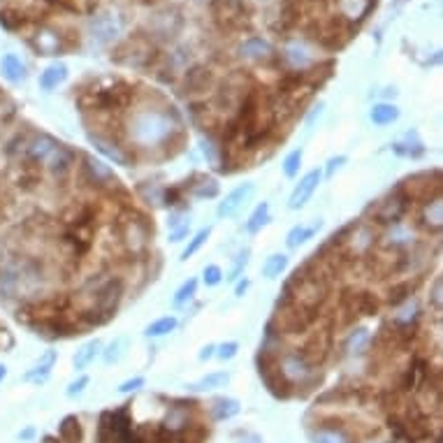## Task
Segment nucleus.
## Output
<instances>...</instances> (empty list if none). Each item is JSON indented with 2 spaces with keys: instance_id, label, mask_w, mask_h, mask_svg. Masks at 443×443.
Returning a JSON list of instances; mask_svg holds the SVG:
<instances>
[{
  "instance_id": "obj_1",
  "label": "nucleus",
  "mask_w": 443,
  "mask_h": 443,
  "mask_svg": "<svg viewBox=\"0 0 443 443\" xmlns=\"http://www.w3.org/2000/svg\"><path fill=\"white\" fill-rule=\"evenodd\" d=\"M175 137H182V121L172 107L137 109L128 121V140L137 149H168Z\"/></svg>"
},
{
  "instance_id": "obj_2",
  "label": "nucleus",
  "mask_w": 443,
  "mask_h": 443,
  "mask_svg": "<svg viewBox=\"0 0 443 443\" xmlns=\"http://www.w3.org/2000/svg\"><path fill=\"white\" fill-rule=\"evenodd\" d=\"M121 297H123V279H119V276H109V279L100 281L98 286H93L91 309L81 316L86 318L88 325L107 323L109 318L116 316V309H119V304H121Z\"/></svg>"
},
{
  "instance_id": "obj_3",
  "label": "nucleus",
  "mask_w": 443,
  "mask_h": 443,
  "mask_svg": "<svg viewBox=\"0 0 443 443\" xmlns=\"http://www.w3.org/2000/svg\"><path fill=\"white\" fill-rule=\"evenodd\" d=\"M341 248L348 258H364L376 244V230L369 223H353L341 230Z\"/></svg>"
},
{
  "instance_id": "obj_4",
  "label": "nucleus",
  "mask_w": 443,
  "mask_h": 443,
  "mask_svg": "<svg viewBox=\"0 0 443 443\" xmlns=\"http://www.w3.org/2000/svg\"><path fill=\"white\" fill-rule=\"evenodd\" d=\"M276 367H279L281 376L286 378L290 385L304 383V380H309L316 373V367L311 364L300 351H288L283 353V355H279L276 357Z\"/></svg>"
},
{
  "instance_id": "obj_5",
  "label": "nucleus",
  "mask_w": 443,
  "mask_h": 443,
  "mask_svg": "<svg viewBox=\"0 0 443 443\" xmlns=\"http://www.w3.org/2000/svg\"><path fill=\"white\" fill-rule=\"evenodd\" d=\"M408 204L411 202H408L406 195L399 191V186H397L390 195L378 202L376 211H373V220H376V223H383V225L401 223V218H404L406 211H408Z\"/></svg>"
},
{
  "instance_id": "obj_6",
  "label": "nucleus",
  "mask_w": 443,
  "mask_h": 443,
  "mask_svg": "<svg viewBox=\"0 0 443 443\" xmlns=\"http://www.w3.org/2000/svg\"><path fill=\"white\" fill-rule=\"evenodd\" d=\"M81 177L88 184H93L95 188H112V186L119 184L114 170L95 156H81Z\"/></svg>"
},
{
  "instance_id": "obj_7",
  "label": "nucleus",
  "mask_w": 443,
  "mask_h": 443,
  "mask_svg": "<svg viewBox=\"0 0 443 443\" xmlns=\"http://www.w3.org/2000/svg\"><path fill=\"white\" fill-rule=\"evenodd\" d=\"M61 147L58 140H54L51 135H33L29 140H24V158L26 163H33V165H47L49 163V158L56 154Z\"/></svg>"
},
{
  "instance_id": "obj_8",
  "label": "nucleus",
  "mask_w": 443,
  "mask_h": 443,
  "mask_svg": "<svg viewBox=\"0 0 443 443\" xmlns=\"http://www.w3.org/2000/svg\"><path fill=\"white\" fill-rule=\"evenodd\" d=\"M321 182H323V170H321V168L307 172V175H304V177L300 179V184H297L295 188H293V193H290L288 209H290V211L302 209V207L307 204L311 198H314V193L318 191V186H321Z\"/></svg>"
},
{
  "instance_id": "obj_9",
  "label": "nucleus",
  "mask_w": 443,
  "mask_h": 443,
  "mask_svg": "<svg viewBox=\"0 0 443 443\" xmlns=\"http://www.w3.org/2000/svg\"><path fill=\"white\" fill-rule=\"evenodd\" d=\"M121 31H123L121 19L116 15H109V12H105V15H95L91 19V33L98 45L114 42V40L121 35Z\"/></svg>"
},
{
  "instance_id": "obj_10",
  "label": "nucleus",
  "mask_w": 443,
  "mask_h": 443,
  "mask_svg": "<svg viewBox=\"0 0 443 443\" xmlns=\"http://www.w3.org/2000/svg\"><path fill=\"white\" fill-rule=\"evenodd\" d=\"M253 193H255V184L251 182H246V184H241L237 186L234 191H230L227 195L223 198V202H218V209L216 214L220 218H232L234 214H237L241 207H244L248 200L253 198Z\"/></svg>"
},
{
  "instance_id": "obj_11",
  "label": "nucleus",
  "mask_w": 443,
  "mask_h": 443,
  "mask_svg": "<svg viewBox=\"0 0 443 443\" xmlns=\"http://www.w3.org/2000/svg\"><path fill=\"white\" fill-rule=\"evenodd\" d=\"M121 239L123 244L128 246V251L133 253H140L147 248V241H149V225L144 223V218H137V220H126V223L121 225Z\"/></svg>"
},
{
  "instance_id": "obj_12",
  "label": "nucleus",
  "mask_w": 443,
  "mask_h": 443,
  "mask_svg": "<svg viewBox=\"0 0 443 443\" xmlns=\"http://www.w3.org/2000/svg\"><path fill=\"white\" fill-rule=\"evenodd\" d=\"M88 142L93 144L95 151H100L102 156L109 158V161H114L116 165H123V168H128L130 165V156L123 151V147L116 140L107 135H100V133H88Z\"/></svg>"
},
{
  "instance_id": "obj_13",
  "label": "nucleus",
  "mask_w": 443,
  "mask_h": 443,
  "mask_svg": "<svg viewBox=\"0 0 443 443\" xmlns=\"http://www.w3.org/2000/svg\"><path fill=\"white\" fill-rule=\"evenodd\" d=\"M332 425L323 422L316 432H311V441L314 443H355L348 429L341 425V420H330Z\"/></svg>"
},
{
  "instance_id": "obj_14",
  "label": "nucleus",
  "mask_w": 443,
  "mask_h": 443,
  "mask_svg": "<svg viewBox=\"0 0 443 443\" xmlns=\"http://www.w3.org/2000/svg\"><path fill=\"white\" fill-rule=\"evenodd\" d=\"M323 227V220L321 218H316V223H311V225H293L290 227V232L286 234V246L290 248V251H295V248H300L307 244L309 239H314V234L321 230Z\"/></svg>"
},
{
  "instance_id": "obj_15",
  "label": "nucleus",
  "mask_w": 443,
  "mask_h": 443,
  "mask_svg": "<svg viewBox=\"0 0 443 443\" xmlns=\"http://www.w3.org/2000/svg\"><path fill=\"white\" fill-rule=\"evenodd\" d=\"M346 302H348V311L355 316H376L378 314V302L371 293H353Z\"/></svg>"
},
{
  "instance_id": "obj_16",
  "label": "nucleus",
  "mask_w": 443,
  "mask_h": 443,
  "mask_svg": "<svg viewBox=\"0 0 443 443\" xmlns=\"http://www.w3.org/2000/svg\"><path fill=\"white\" fill-rule=\"evenodd\" d=\"M232 373L230 371H211L207 373V376L198 378L195 383L188 385L191 392H211V390H218V387H225L227 383H230Z\"/></svg>"
},
{
  "instance_id": "obj_17",
  "label": "nucleus",
  "mask_w": 443,
  "mask_h": 443,
  "mask_svg": "<svg viewBox=\"0 0 443 443\" xmlns=\"http://www.w3.org/2000/svg\"><path fill=\"white\" fill-rule=\"evenodd\" d=\"M100 351H102V341H100V339H91V341L81 344L79 348H77V353H74V357H72L74 369H77V371H84L86 367L91 364L93 360L100 355Z\"/></svg>"
},
{
  "instance_id": "obj_18",
  "label": "nucleus",
  "mask_w": 443,
  "mask_h": 443,
  "mask_svg": "<svg viewBox=\"0 0 443 443\" xmlns=\"http://www.w3.org/2000/svg\"><path fill=\"white\" fill-rule=\"evenodd\" d=\"M0 72H3V77L12 81V84H19V81L26 79V65L22 63V58H19L17 54H5V56L0 58Z\"/></svg>"
},
{
  "instance_id": "obj_19",
  "label": "nucleus",
  "mask_w": 443,
  "mask_h": 443,
  "mask_svg": "<svg viewBox=\"0 0 443 443\" xmlns=\"http://www.w3.org/2000/svg\"><path fill=\"white\" fill-rule=\"evenodd\" d=\"M283 58L288 61L290 67H295V70H304L311 61H314V56H311L309 47L304 42H290L286 47V51H283Z\"/></svg>"
},
{
  "instance_id": "obj_20",
  "label": "nucleus",
  "mask_w": 443,
  "mask_h": 443,
  "mask_svg": "<svg viewBox=\"0 0 443 443\" xmlns=\"http://www.w3.org/2000/svg\"><path fill=\"white\" fill-rule=\"evenodd\" d=\"M65 79H67V65L51 63L40 74V88H42V91H54V88H58Z\"/></svg>"
},
{
  "instance_id": "obj_21",
  "label": "nucleus",
  "mask_w": 443,
  "mask_h": 443,
  "mask_svg": "<svg viewBox=\"0 0 443 443\" xmlns=\"http://www.w3.org/2000/svg\"><path fill=\"white\" fill-rule=\"evenodd\" d=\"M211 72L207 67H193L186 74V93H204L211 88Z\"/></svg>"
},
{
  "instance_id": "obj_22",
  "label": "nucleus",
  "mask_w": 443,
  "mask_h": 443,
  "mask_svg": "<svg viewBox=\"0 0 443 443\" xmlns=\"http://www.w3.org/2000/svg\"><path fill=\"white\" fill-rule=\"evenodd\" d=\"M33 45H35V49L42 54V56H58V51H61V38H58V33L51 29L40 31Z\"/></svg>"
},
{
  "instance_id": "obj_23",
  "label": "nucleus",
  "mask_w": 443,
  "mask_h": 443,
  "mask_svg": "<svg viewBox=\"0 0 443 443\" xmlns=\"http://www.w3.org/2000/svg\"><path fill=\"white\" fill-rule=\"evenodd\" d=\"M392 151L397 156H404V158H420L422 154H425V147H422V142L418 140V135L415 133H406L399 142L392 144Z\"/></svg>"
},
{
  "instance_id": "obj_24",
  "label": "nucleus",
  "mask_w": 443,
  "mask_h": 443,
  "mask_svg": "<svg viewBox=\"0 0 443 443\" xmlns=\"http://www.w3.org/2000/svg\"><path fill=\"white\" fill-rule=\"evenodd\" d=\"M383 239H385L387 248L399 251V248H406L408 244H413V232L408 230L404 223H394V225H390V230H387Z\"/></svg>"
},
{
  "instance_id": "obj_25",
  "label": "nucleus",
  "mask_w": 443,
  "mask_h": 443,
  "mask_svg": "<svg viewBox=\"0 0 443 443\" xmlns=\"http://www.w3.org/2000/svg\"><path fill=\"white\" fill-rule=\"evenodd\" d=\"M369 119L373 126H390V123L399 119V109L392 102H376L369 112Z\"/></svg>"
},
{
  "instance_id": "obj_26",
  "label": "nucleus",
  "mask_w": 443,
  "mask_h": 443,
  "mask_svg": "<svg viewBox=\"0 0 443 443\" xmlns=\"http://www.w3.org/2000/svg\"><path fill=\"white\" fill-rule=\"evenodd\" d=\"M422 223H425L429 230L439 232L441 225H443V202L441 198H434L429 200V202H425V207H422Z\"/></svg>"
},
{
  "instance_id": "obj_27",
  "label": "nucleus",
  "mask_w": 443,
  "mask_h": 443,
  "mask_svg": "<svg viewBox=\"0 0 443 443\" xmlns=\"http://www.w3.org/2000/svg\"><path fill=\"white\" fill-rule=\"evenodd\" d=\"M81 422L77 415H65L63 420H61L58 425V439L63 443H81Z\"/></svg>"
},
{
  "instance_id": "obj_28",
  "label": "nucleus",
  "mask_w": 443,
  "mask_h": 443,
  "mask_svg": "<svg viewBox=\"0 0 443 443\" xmlns=\"http://www.w3.org/2000/svg\"><path fill=\"white\" fill-rule=\"evenodd\" d=\"M239 51H241V56L248 58V61H262L272 54V45L262 38H248L246 42L241 45Z\"/></svg>"
},
{
  "instance_id": "obj_29",
  "label": "nucleus",
  "mask_w": 443,
  "mask_h": 443,
  "mask_svg": "<svg viewBox=\"0 0 443 443\" xmlns=\"http://www.w3.org/2000/svg\"><path fill=\"white\" fill-rule=\"evenodd\" d=\"M54 362H56V353L49 351L47 355L40 360V362L33 367V369L26 371V380H31V383H45L47 378L51 376V369H54Z\"/></svg>"
},
{
  "instance_id": "obj_30",
  "label": "nucleus",
  "mask_w": 443,
  "mask_h": 443,
  "mask_svg": "<svg viewBox=\"0 0 443 443\" xmlns=\"http://www.w3.org/2000/svg\"><path fill=\"white\" fill-rule=\"evenodd\" d=\"M373 0H339V12L351 22H360L371 10Z\"/></svg>"
},
{
  "instance_id": "obj_31",
  "label": "nucleus",
  "mask_w": 443,
  "mask_h": 443,
  "mask_svg": "<svg viewBox=\"0 0 443 443\" xmlns=\"http://www.w3.org/2000/svg\"><path fill=\"white\" fill-rule=\"evenodd\" d=\"M239 401L237 399H232V397H220L214 401V406H211V418L214 420H230L234 418V415L239 413Z\"/></svg>"
},
{
  "instance_id": "obj_32",
  "label": "nucleus",
  "mask_w": 443,
  "mask_h": 443,
  "mask_svg": "<svg viewBox=\"0 0 443 443\" xmlns=\"http://www.w3.org/2000/svg\"><path fill=\"white\" fill-rule=\"evenodd\" d=\"M269 218H272V209H269V202L258 204V207H255V211L246 220V232L248 234H258L262 227L269 223Z\"/></svg>"
},
{
  "instance_id": "obj_33",
  "label": "nucleus",
  "mask_w": 443,
  "mask_h": 443,
  "mask_svg": "<svg viewBox=\"0 0 443 443\" xmlns=\"http://www.w3.org/2000/svg\"><path fill=\"white\" fill-rule=\"evenodd\" d=\"M179 325V318L177 316H163L154 321L151 325H147V330H144V337L149 339H158V337H165L170 335V332H175Z\"/></svg>"
},
{
  "instance_id": "obj_34",
  "label": "nucleus",
  "mask_w": 443,
  "mask_h": 443,
  "mask_svg": "<svg viewBox=\"0 0 443 443\" xmlns=\"http://www.w3.org/2000/svg\"><path fill=\"white\" fill-rule=\"evenodd\" d=\"M288 269V255L286 253H272L262 265V276L265 279H276Z\"/></svg>"
},
{
  "instance_id": "obj_35",
  "label": "nucleus",
  "mask_w": 443,
  "mask_h": 443,
  "mask_svg": "<svg viewBox=\"0 0 443 443\" xmlns=\"http://www.w3.org/2000/svg\"><path fill=\"white\" fill-rule=\"evenodd\" d=\"M209 237H211V225H207V227H202L200 232H195V234L191 237L188 246H186L184 251H182V258H179V260H182V262L191 260L193 255H195V253L200 251V248H202V246L207 244V241H209Z\"/></svg>"
},
{
  "instance_id": "obj_36",
  "label": "nucleus",
  "mask_w": 443,
  "mask_h": 443,
  "mask_svg": "<svg viewBox=\"0 0 443 443\" xmlns=\"http://www.w3.org/2000/svg\"><path fill=\"white\" fill-rule=\"evenodd\" d=\"M126 348H128V339L126 337H116L114 341H109L105 346V351H100L105 364H116V362H119V360L126 355Z\"/></svg>"
},
{
  "instance_id": "obj_37",
  "label": "nucleus",
  "mask_w": 443,
  "mask_h": 443,
  "mask_svg": "<svg viewBox=\"0 0 443 443\" xmlns=\"http://www.w3.org/2000/svg\"><path fill=\"white\" fill-rule=\"evenodd\" d=\"M367 344H369V330L357 328V330H353L348 337H346L344 351L346 353H362L367 348Z\"/></svg>"
},
{
  "instance_id": "obj_38",
  "label": "nucleus",
  "mask_w": 443,
  "mask_h": 443,
  "mask_svg": "<svg viewBox=\"0 0 443 443\" xmlns=\"http://www.w3.org/2000/svg\"><path fill=\"white\" fill-rule=\"evenodd\" d=\"M411 293H413L411 281L394 283L390 288V293H387V304H390V307H399V304H404L406 300H411Z\"/></svg>"
},
{
  "instance_id": "obj_39",
  "label": "nucleus",
  "mask_w": 443,
  "mask_h": 443,
  "mask_svg": "<svg viewBox=\"0 0 443 443\" xmlns=\"http://www.w3.org/2000/svg\"><path fill=\"white\" fill-rule=\"evenodd\" d=\"M200 149H202L207 163H209L211 168L220 170V156H223V147H218L211 137H202V140H200Z\"/></svg>"
},
{
  "instance_id": "obj_40",
  "label": "nucleus",
  "mask_w": 443,
  "mask_h": 443,
  "mask_svg": "<svg viewBox=\"0 0 443 443\" xmlns=\"http://www.w3.org/2000/svg\"><path fill=\"white\" fill-rule=\"evenodd\" d=\"M302 161H304V151L302 149H295V151H290V154L283 158V175H286L288 179H295L297 175H300V170H302Z\"/></svg>"
},
{
  "instance_id": "obj_41",
  "label": "nucleus",
  "mask_w": 443,
  "mask_h": 443,
  "mask_svg": "<svg viewBox=\"0 0 443 443\" xmlns=\"http://www.w3.org/2000/svg\"><path fill=\"white\" fill-rule=\"evenodd\" d=\"M198 286H200V281L195 279V276H191L188 281H184V286L177 290V295H175V307H184V304H188L193 297L198 295Z\"/></svg>"
},
{
  "instance_id": "obj_42",
  "label": "nucleus",
  "mask_w": 443,
  "mask_h": 443,
  "mask_svg": "<svg viewBox=\"0 0 443 443\" xmlns=\"http://www.w3.org/2000/svg\"><path fill=\"white\" fill-rule=\"evenodd\" d=\"M218 182L216 179H207V177H202L200 179V184H193L191 186V193L195 198H200V200H204V198H216L218 195Z\"/></svg>"
},
{
  "instance_id": "obj_43",
  "label": "nucleus",
  "mask_w": 443,
  "mask_h": 443,
  "mask_svg": "<svg viewBox=\"0 0 443 443\" xmlns=\"http://www.w3.org/2000/svg\"><path fill=\"white\" fill-rule=\"evenodd\" d=\"M248 260H251V251H248V248H241V251L237 253V258H234V265L230 269V274H227L225 279L232 281V283H237L241 276H244V269L248 265Z\"/></svg>"
},
{
  "instance_id": "obj_44",
  "label": "nucleus",
  "mask_w": 443,
  "mask_h": 443,
  "mask_svg": "<svg viewBox=\"0 0 443 443\" xmlns=\"http://www.w3.org/2000/svg\"><path fill=\"white\" fill-rule=\"evenodd\" d=\"M223 279H225V274H223V269H220L218 265H207L202 269V281H204L207 288H216Z\"/></svg>"
},
{
  "instance_id": "obj_45",
  "label": "nucleus",
  "mask_w": 443,
  "mask_h": 443,
  "mask_svg": "<svg viewBox=\"0 0 443 443\" xmlns=\"http://www.w3.org/2000/svg\"><path fill=\"white\" fill-rule=\"evenodd\" d=\"M429 304H432V309L436 314H441V307H443V281L441 276H436L434 283H432V295H429Z\"/></svg>"
},
{
  "instance_id": "obj_46",
  "label": "nucleus",
  "mask_w": 443,
  "mask_h": 443,
  "mask_svg": "<svg viewBox=\"0 0 443 443\" xmlns=\"http://www.w3.org/2000/svg\"><path fill=\"white\" fill-rule=\"evenodd\" d=\"M237 353H239L237 341H225V344L216 346V357L218 360H232V357H237Z\"/></svg>"
},
{
  "instance_id": "obj_47",
  "label": "nucleus",
  "mask_w": 443,
  "mask_h": 443,
  "mask_svg": "<svg viewBox=\"0 0 443 443\" xmlns=\"http://www.w3.org/2000/svg\"><path fill=\"white\" fill-rule=\"evenodd\" d=\"M346 163H348V156H344V154L330 158L328 165H325V168H321V170H323V177H335V172L341 170Z\"/></svg>"
},
{
  "instance_id": "obj_48",
  "label": "nucleus",
  "mask_w": 443,
  "mask_h": 443,
  "mask_svg": "<svg viewBox=\"0 0 443 443\" xmlns=\"http://www.w3.org/2000/svg\"><path fill=\"white\" fill-rule=\"evenodd\" d=\"M88 383H91V378H88L86 373H81L77 380H72V383L67 385V397H79V394L86 390Z\"/></svg>"
},
{
  "instance_id": "obj_49",
  "label": "nucleus",
  "mask_w": 443,
  "mask_h": 443,
  "mask_svg": "<svg viewBox=\"0 0 443 443\" xmlns=\"http://www.w3.org/2000/svg\"><path fill=\"white\" fill-rule=\"evenodd\" d=\"M144 376H135V378H128V380H123V383L119 385V392L121 394H130V392H137L140 387H144Z\"/></svg>"
},
{
  "instance_id": "obj_50",
  "label": "nucleus",
  "mask_w": 443,
  "mask_h": 443,
  "mask_svg": "<svg viewBox=\"0 0 443 443\" xmlns=\"http://www.w3.org/2000/svg\"><path fill=\"white\" fill-rule=\"evenodd\" d=\"M188 232H191V223L179 225V227H175V230H170V241L172 244H177V241H182L184 237H188Z\"/></svg>"
},
{
  "instance_id": "obj_51",
  "label": "nucleus",
  "mask_w": 443,
  "mask_h": 443,
  "mask_svg": "<svg viewBox=\"0 0 443 443\" xmlns=\"http://www.w3.org/2000/svg\"><path fill=\"white\" fill-rule=\"evenodd\" d=\"M214 355H216V346H214V344H207V346H202V348H200V360H202V362H204V360H211Z\"/></svg>"
},
{
  "instance_id": "obj_52",
  "label": "nucleus",
  "mask_w": 443,
  "mask_h": 443,
  "mask_svg": "<svg viewBox=\"0 0 443 443\" xmlns=\"http://www.w3.org/2000/svg\"><path fill=\"white\" fill-rule=\"evenodd\" d=\"M248 286H251V281H248V279H239L237 286H234V297H244Z\"/></svg>"
},
{
  "instance_id": "obj_53",
  "label": "nucleus",
  "mask_w": 443,
  "mask_h": 443,
  "mask_svg": "<svg viewBox=\"0 0 443 443\" xmlns=\"http://www.w3.org/2000/svg\"><path fill=\"white\" fill-rule=\"evenodd\" d=\"M239 443H265V441H262V436L258 434H246L244 439H239Z\"/></svg>"
},
{
  "instance_id": "obj_54",
  "label": "nucleus",
  "mask_w": 443,
  "mask_h": 443,
  "mask_svg": "<svg viewBox=\"0 0 443 443\" xmlns=\"http://www.w3.org/2000/svg\"><path fill=\"white\" fill-rule=\"evenodd\" d=\"M33 434H35V429H24V432H22V434H19V439L29 441V439H33Z\"/></svg>"
},
{
  "instance_id": "obj_55",
  "label": "nucleus",
  "mask_w": 443,
  "mask_h": 443,
  "mask_svg": "<svg viewBox=\"0 0 443 443\" xmlns=\"http://www.w3.org/2000/svg\"><path fill=\"white\" fill-rule=\"evenodd\" d=\"M5 378H8V367H5L3 362H0V383H3Z\"/></svg>"
},
{
  "instance_id": "obj_56",
  "label": "nucleus",
  "mask_w": 443,
  "mask_h": 443,
  "mask_svg": "<svg viewBox=\"0 0 443 443\" xmlns=\"http://www.w3.org/2000/svg\"><path fill=\"white\" fill-rule=\"evenodd\" d=\"M45 443H58V439H54V436H45Z\"/></svg>"
}]
</instances>
